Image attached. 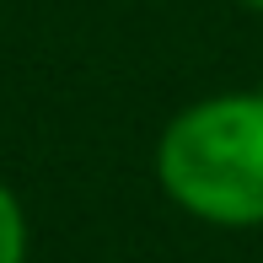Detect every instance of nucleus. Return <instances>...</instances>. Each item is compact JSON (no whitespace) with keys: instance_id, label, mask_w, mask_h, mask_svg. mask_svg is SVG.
I'll use <instances>...</instances> for the list:
<instances>
[{"instance_id":"f03ea898","label":"nucleus","mask_w":263,"mask_h":263,"mask_svg":"<svg viewBox=\"0 0 263 263\" xmlns=\"http://www.w3.org/2000/svg\"><path fill=\"white\" fill-rule=\"evenodd\" d=\"M27 210H22V199L11 194L6 183H0V263H27Z\"/></svg>"},{"instance_id":"f257e3e1","label":"nucleus","mask_w":263,"mask_h":263,"mask_svg":"<svg viewBox=\"0 0 263 263\" xmlns=\"http://www.w3.org/2000/svg\"><path fill=\"white\" fill-rule=\"evenodd\" d=\"M156 183L204 226H263V91H215L172 113L156 140Z\"/></svg>"},{"instance_id":"7ed1b4c3","label":"nucleus","mask_w":263,"mask_h":263,"mask_svg":"<svg viewBox=\"0 0 263 263\" xmlns=\"http://www.w3.org/2000/svg\"><path fill=\"white\" fill-rule=\"evenodd\" d=\"M242 6H247V11H263V0H242Z\"/></svg>"}]
</instances>
